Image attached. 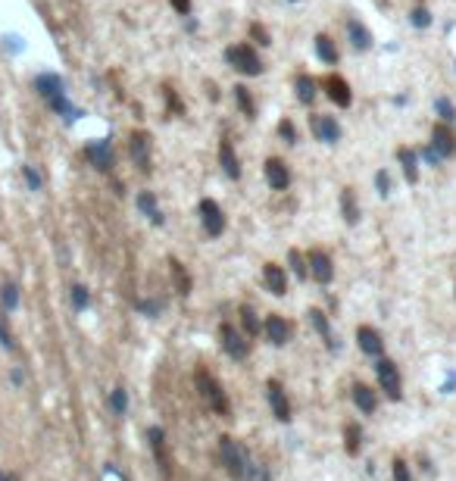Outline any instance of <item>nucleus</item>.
Segmentation results:
<instances>
[{"instance_id":"nucleus-1","label":"nucleus","mask_w":456,"mask_h":481,"mask_svg":"<svg viewBox=\"0 0 456 481\" xmlns=\"http://www.w3.org/2000/svg\"><path fill=\"white\" fill-rule=\"evenodd\" d=\"M194 382H197L200 397H204L206 403H210V410L216 412V416H222V419L231 416V403H228V394L222 391V385L216 382V375H210L206 369H197V372H194Z\"/></svg>"},{"instance_id":"nucleus-2","label":"nucleus","mask_w":456,"mask_h":481,"mask_svg":"<svg viewBox=\"0 0 456 481\" xmlns=\"http://www.w3.org/2000/svg\"><path fill=\"white\" fill-rule=\"evenodd\" d=\"M225 63L231 66L234 72H241V76H259V72L266 69L263 59H259V53L253 44L247 41H238V44H228L225 48Z\"/></svg>"},{"instance_id":"nucleus-3","label":"nucleus","mask_w":456,"mask_h":481,"mask_svg":"<svg viewBox=\"0 0 456 481\" xmlns=\"http://www.w3.org/2000/svg\"><path fill=\"white\" fill-rule=\"evenodd\" d=\"M219 453H222V463H225L228 475H231L234 481H247V472H250V463H253V459L247 457L244 447H241L234 438L222 434V438H219Z\"/></svg>"},{"instance_id":"nucleus-4","label":"nucleus","mask_w":456,"mask_h":481,"mask_svg":"<svg viewBox=\"0 0 456 481\" xmlns=\"http://www.w3.org/2000/svg\"><path fill=\"white\" fill-rule=\"evenodd\" d=\"M147 440H150V450H153V457H157V466H159V472H163V478L178 481L176 459H172L169 444H166V431L159 429V425H150V429H147Z\"/></svg>"},{"instance_id":"nucleus-5","label":"nucleus","mask_w":456,"mask_h":481,"mask_svg":"<svg viewBox=\"0 0 456 481\" xmlns=\"http://www.w3.org/2000/svg\"><path fill=\"white\" fill-rule=\"evenodd\" d=\"M219 340H222V350L231 359H247L250 357V340H247V335L238 329V325H231V322L219 325Z\"/></svg>"},{"instance_id":"nucleus-6","label":"nucleus","mask_w":456,"mask_h":481,"mask_svg":"<svg viewBox=\"0 0 456 481\" xmlns=\"http://www.w3.org/2000/svg\"><path fill=\"white\" fill-rule=\"evenodd\" d=\"M375 375H378V387L387 394V400L404 397V382H400L397 363H391V359H378V363H375Z\"/></svg>"},{"instance_id":"nucleus-7","label":"nucleus","mask_w":456,"mask_h":481,"mask_svg":"<svg viewBox=\"0 0 456 481\" xmlns=\"http://www.w3.org/2000/svg\"><path fill=\"white\" fill-rule=\"evenodd\" d=\"M200 222H204V231L210 238H222L225 235V213L213 197L200 200Z\"/></svg>"},{"instance_id":"nucleus-8","label":"nucleus","mask_w":456,"mask_h":481,"mask_svg":"<svg viewBox=\"0 0 456 481\" xmlns=\"http://www.w3.org/2000/svg\"><path fill=\"white\" fill-rule=\"evenodd\" d=\"M322 88H325V97L332 100L338 110H347V106L353 103V91H350V85H347V78H341L338 72H328L325 78H322Z\"/></svg>"},{"instance_id":"nucleus-9","label":"nucleus","mask_w":456,"mask_h":481,"mask_svg":"<svg viewBox=\"0 0 456 481\" xmlns=\"http://www.w3.org/2000/svg\"><path fill=\"white\" fill-rule=\"evenodd\" d=\"M428 147H432V150L438 153L441 159L456 157V131H453V125H447V122H434V129H432V141H428Z\"/></svg>"},{"instance_id":"nucleus-10","label":"nucleus","mask_w":456,"mask_h":481,"mask_svg":"<svg viewBox=\"0 0 456 481\" xmlns=\"http://www.w3.org/2000/svg\"><path fill=\"white\" fill-rule=\"evenodd\" d=\"M129 150H131V159H135V166L147 175V172H150V153H153V138H150V131H131Z\"/></svg>"},{"instance_id":"nucleus-11","label":"nucleus","mask_w":456,"mask_h":481,"mask_svg":"<svg viewBox=\"0 0 456 481\" xmlns=\"http://www.w3.org/2000/svg\"><path fill=\"white\" fill-rule=\"evenodd\" d=\"M306 269H310V275L316 278L319 285H332V278H334V263H332V257H328L325 250H310L306 253Z\"/></svg>"},{"instance_id":"nucleus-12","label":"nucleus","mask_w":456,"mask_h":481,"mask_svg":"<svg viewBox=\"0 0 456 481\" xmlns=\"http://www.w3.org/2000/svg\"><path fill=\"white\" fill-rule=\"evenodd\" d=\"M310 129H313V135H316L322 144H338L341 141V125H338V119H334V116L313 113V116H310Z\"/></svg>"},{"instance_id":"nucleus-13","label":"nucleus","mask_w":456,"mask_h":481,"mask_svg":"<svg viewBox=\"0 0 456 481\" xmlns=\"http://www.w3.org/2000/svg\"><path fill=\"white\" fill-rule=\"evenodd\" d=\"M263 172H266V182H269L272 191H287V185H291V169H287L285 159L269 157L263 166Z\"/></svg>"},{"instance_id":"nucleus-14","label":"nucleus","mask_w":456,"mask_h":481,"mask_svg":"<svg viewBox=\"0 0 456 481\" xmlns=\"http://www.w3.org/2000/svg\"><path fill=\"white\" fill-rule=\"evenodd\" d=\"M266 394H269V406H272L275 419H278V422H287V419H291V403H287L285 387H281L278 378H269V382H266Z\"/></svg>"},{"instance_id":"nucleus-15","label":"nucleus","mask_w":456,"mask_h":481,"mask_svg":"<svg viewBox=\"0 0 456 481\" xmlns=\"http://www.w3.org/2000/svg\"><path fill=\"white\" fill-rule=\"evenodd\" d=\"M85 157H88L91 166H94V169H100V172H110L113 169V159H116V157H113V144L106 141V138H104V141H91L88 147H85Z\"/></svg>"},{"instance_id":"nucleus-16","label":"nucleus","mask_w":456,"mask_h":481,"mask_svg":"<svg viewBox=\"0 0 456 481\" xmlns=\"http://www.w3.org/2000/svg\"><path fill=\"white\" fill-rule=\"evenodd\" d=\"M263 285H266V291H269L272 297H285V294H287V272H285V266L266 263L263 266Z\"/></svg>"},{"instance_id":"nucleus-17","label":"nucleus","mask_w":456,"mask_h":481,"mask_svg":"<svg viewBox=\"0 0 456 481\" xmlns=\"http://www.w3.org/2000/svg\"><path fill=\"white\" fill-rule=\"evenodd\" d=\"M357 344H359V350H363L366 357H381V353H385V340H381L378 329H372V325H359L357 329Z\"/></svg>"},{"instance_id":"nucleus-18","label":"nucleus","mask_w":456,"mask_h":481,"mask_svg":"<svg viewBox=\"0 0 456 481\" xmlns=\"http://www.w3.org/2000/svg\"><path fill=\"white\" fill-rule=\"evenodd\" d=\"M263 331H266V338H269V344H275V347H285L287 340H291V325H287L285 319L278 316V313H272V316H266Z\"/></svg>"},{"instance_id":"nucleus-19","label":"nucleus","mask_w":456,"mask_h":481,"mask_svg":"<svg viewBox=\"0 0 456 481\" xmlns=\"http://www.w3.org/2000/svg\"><path fill=\"white\" fill-rule=\"evenodd\" d=\"M219 166H222V172H225L228 178H234V182L241 178V159H238V153H234V144L228 141V138H222V141H219Z\"/></svg>"},{"instance_id":"nucleus-20","label":"nucleus","mask_w":456,"mask_h":481,"mask_svg":"<svg viewBox=\"0 0 456 481\" xmlns=\"http://www.w3.org/2000/svg\"><path fill=\"white\" fill-rule=\"evenodd\" d=\"M294 94H297V100L304 106H310L319 94V82L310 76V72H297V76H294Z\"/></svg>"},{"instance_id":"nucleus-21","label":"nucleus","mask_w":456,"mask_h":481,"mask_svg":"<svg viewBox=\"0 0 456 481\" xmlns=\"http://www.w3.org/2000/svg\"><path fill=\"white\" fill-rule=\"evenodd\" d=\"M35 88H38V94H41L47 103H50V100L63 97V78L53 76V72H44V76L35 78Z\"/></svg>"},{"instance_id":"nucleus-22","label":"nucleus","mask_w":456,"mask_h":481,"mask_svg":"<svg viewBox=\"0 0 456 481\" xmlns=\"http://www.w3.org/2000/svg\"><path fill=\"white\" fill-rule=\"evenodd\" d=\"M306 319H310V325L319 331V338L325 340V347H328V350H338V340H334V335H332V325H328V316H325V313L313 306V310L306 313Z\"/></svg>"},{"instance_id":"nucleus-23","label":"nucleus","mask_w":456,"mask_h":481,"mask_svg":"<svg viewBox=\"0 0 456 481\" xmlns=\"http://www.w3.org/2000/svg\"><path fill=\"white\" fill-rule=\"evenodd\" d=\"M231 97H234V106L241 110V116H244V119H257V100H253V91L247 88V85H234Z\"/></svg>"},{"instance_id":"nucleus-24","label":"nucleus","mask_w":456,"mask_h":481,"mask_svg":"<svg viewBox=\"0 0 456 481\" xmlns=\"http://www.w3.org/2000/svg\"><path fill=\"white\" fill-rule=\"evenodd\" d=\"M397 163H400V169H404L406 182L410 185L419 182V153H415L413 147H397Z\"/></svg>"},{"instance_id":"nucleus-25","label":"nucleus","mask_w":456,"mask_h":481,"mask_svg":"<svg viewBox=\"0 0 456 481\" xmlns=\"http://www.w3.org/2000/svg\"><path fill=\"white\" fill-rule=\"evenodd\" d=\"M169 272H172V285H176V291L182 294V297H187V294H191V288H194V278H191V272L185 269L182 259L169 257Z\"/></svg>"},{"instance_id":"nucleus-26","label":"nucleus","mask_w":456,"mask_h":481,"mask_svg":"<svg viewBox=\"0 0 456 481\" xmlns=\"http://www.w3.org/2000/svg\"><path fill=\"white\" fill-rule=\"evenodd\" d=\"M347 38H350L353 50H369L372 48V31H369L359 19H347Z\"/></svg>"},{"instance_id":"nucleus-27","label":"nucleus","mask_w":456,"mask_h":481,"mask_svg":"<svg viewBox=\"0 0 456 481\" xmlns=\"http://www.w3.org/2000/svg\"><path fill=\"white\" fill-rule=\"evenodd\" d=\"M353 403H357L359 412H375L378 410V394L369 385H353Z\"/></svg>"},{"instance_id":"nucleus-28","label":"nucleus","mask_w":456,"mask_h":481,"mask_svg":"<svg viewBox=\"0 0 456 481\" xmlns=\"http://www.w3.org/2000/svg\"><path fill=\"white\" fill-rule=\"evenodd\" d=\"M135 203H138V210L144 213V216L150 219L153 225H163V213H159V206H157V197H153V191H141Z\"/></svg>"},{"instance_id":"nucleus-29","label":"nucleus","mask_w":456,"mask_h":481,"mask_svg":"<svg viewBox=\"0 0 456 481\" xmlns=\"http://www.w3.org/2000/svg\"><path fill=\"white\" fill-rule=\"evenodd\" d=\"M159 94H163V100H166V116H185V100L178 97V91L172 88L169 82L159 85Z\"/></svg>"},{"instance_id":"nucleus-30","label":"nucleus","mask_w":456,"mask_h":481,"mask_svg":"<svg viewBox=\"0 0 456 481\" xmlns=\"http://www.w3.org/2000/svg\"><path fill=\"white\" fill-rule=\"evenodd\" d=\"M341 216H344L347 225H357L359 222V206H357V194H353V188L341 191Z\"/></svg>"},{"instance_id":"nucleus-31","label":"nucleus","mask_w":456,"mask_h":481,"mask_svg":"<svg viewBox=\"0 0 456 481\" xmlns=\"http://www.w3.org/2000/svg\"><path fill=\"white\" fill-rule=\"evenodd\" d=\"M238 316H241V325H244V335L247 338H257L259 335V316H257V310H253L250 303H241V310H238Z\"/></svg>"},{"instance_id":"nucleus-32","label":"nucleus","mask_w":456,"mask_h":481,"mask_svg":"<svg viewBox=\"0 0 456 481\" xmlns=\"http://www.w3.org/2000/svg\"><path fill=\"white\" fill-rule=\"evenodd\" d=\"M316 57L325 66H334L341 59V53H338V48H334V41L328 35H316Z\"/></svg>"},{"instance_id":"nucleus-33","label":"nucleus","mask_w":456,"mask_h":481,"mask_svg":"<svg viewBox=\"0 0 456 481\" xmlns=\"http://www.w3.org/2000/svg\"><path fill=\"white\" fill-rule=\"evenodd\" d=\"M287 263H291L294 275H297L300 282H306V278H310V269H306V257L297 250V247H291V250H287Z\"/></svg>"},{"instance_id":"nucleus-34","label":"nucleus","mask_w":456,"mask_h":481,"mask_svg":"<svg viewBox=\"0 0 456 481\" xmlns=\"http://www.w3.org/2000/svg\"><path fill=\"white\" fill-rule=\"evenodd\" d=\"M344 440H347V453H350V457H357L359 453V444H363V431H359V425H344Z\"/></svg>"},{"instance_id":"nucleus-35","label":"nucleus","mask_w":456,"mask_h":481,"mask_svg":"<svg viewBox=\"0 0 456 481\" xmlns=\"http://www.w3.org/2000/svg\"><path fill=\"white\" fill-rule=\"evenodd\" d=\"M247 35H250V41H257L259 48H269L272 44V35H269V29H266L263 22H250L247 25Z\"/></svg>"},{"instance_id":"nucleus-36","label":"nucleus","mask_w":456,"mask_h":481,"mask_svg":"<svg viewBox=\"0 0 456 481\" xmlns=\"http://www.w3.org/2000/svg\"><path fill=\"white\" fill-rule=\"evenodd\" d=\"M434 113L441 116V122H447V125L456 122V106H453L447 97H438V100H434Z\"/></svg>"},{"instance_id":"nucleus-37","label":"nucleus","mask_w":456,"mask_h":481,"mask_svg":"<svg viewBox=\"0 0 456 481\" xmlns=\"http://www.w3.org/2000/svg\"><path fill=\"white\" fill-rule=\"evenodd\" d=\"M110 406L116 416H125V410H129V394L122 391V387H113L110 391Z\"/></svg>"},{"instance_id":"nucleus-38","label":"nucleus","mask_w":456,"mask_h":481,"mask_svg":"<svg viewBox=\"0 0 456 481\" xmlns=\"http://www.w3.org/2000/svg\"><path fill=\"white\" fill-rule=\"evenodd\" d=\"M0 300H3V310H16V306H19V288H16V285H13V282H6L3 285V291H0Z\"/></svg>"},{"instance_id":"nucleus-39","label":"nucleus","mask_w":456,"mask_h":481,"mask_svg":"<svg viewBox=\"0 0 456 481\" xmlns=\"http://www.w3.org/2000/svg\"><path fill=\"white\" fill-rule=\"evenodd\" d=\"M410 22L415 25V29H428L432 25V13H428V6H415V10H410Z\"/></svg>"},{"instance_id":"nucleus-40","label":"nucleus","mask_w":456,"mask_h":481,"mask_svg":"<svg viewBox=\"0 0 456 481\" xmlns=\"http://www.w3.org/2000/svg\"><path fill=\"white\" fill-rule=\"evenodd\" d=\"M88 303H91L88 288H85V285H76V288H72V306H76V310H88Z\"/></svg>"},{"instance_id":"nucleus-41","label":"nucleus","mask_w":456,"mask_h":481,"mask_svg":"<svg viewBox=\"0 0 456 481\" xmlns=\"http://www.w3.org/2000/svg\"><path fill=\"white\" fill-rule=\"evenodd\" d=\"M391 475H394V481H413V475H410V463H406V459H394Z\"/></svg>"},{"instance_id":"nucleus-42","label":"nucleus","mask_w":456,"mask_h":481,"mask_svg":"<svg viewBox=\"0 0 456 481\" xmlns=\"http://www.w3.org/2000/svg\"><path fill=\"white\" fill-rule=\"evenodd\" d=\"M278 135L285 138L287 144H297V125H294L291 119H281V122H278Z\"/></svg>"},{"instance_id":"nucleus-43","label":"nucleus","mask_w":456,"mask_h":481,"mask_svg":"<svg viewBox=\"0 0 456 481\" xmlns=\"http://www.w3.org/2000/svg\"><path fill=\"white\" fill-rule=\"evenodd\" d=\"M375 188H378L381 197H387V194H391V175H387L385 169L375 172Z\"/></svg>"},{"instance_id":"nucleus-44","label":"nucleus","mask_w":456,"mask_h":481,"mask_svg":"<svg viewBox=\"0 0 456 481\" xmlns=\"http://www.w3.org/2000/svg\"><path fill=\"white\" fill-rule=\"evenodd\" d=\"M22 175H25V182H29L31 191H41V175H38L31 166H22Z\"/></svg>"},{"instance_id":"nucleus-45","label":"nucleus","mask_w":456,"mask_h":481,"mask_svg":"<svg viewBox=\"0 0 456 481\" xmlns=\"http://www.w3.org/2000/svg\"><path fill=\"white\" fill-rule=\"evenodd\" d=\"M138 310H141V313H147V316H157V313L163 310V300H141Z\"/></svg>"},{"instance_id":"nucleus-46","label":"nucleus","mask_w":456,"mask_h":481,"mask_svg":"<svg viewBox=\"0 0 456 481\" xmlns=\"http://www.w3.org/2000/svg\"><path fill=\"white\" fill-rule=\"evenodd\" d=\"M169 3L178 16H191V0H169Z\"/></svg>"},{"instance_id":"nucleus-47","label":"nucleus","mask_w":456,"mask_h":481,"mask_svg":"<svg viewBox=\"0 0 456 481\" xmlns=\"http://www.w3.org/2000/svg\"><path fill=\"white\" fill-rule=\"evenodd\" d=\"M0 344H3L6 350H13V338H10V331H6L3 322H0Z\"/></svg>"},{"instance_id":"nucleus-48","label":"nucleus","mask_w":456,"mask_h":481,"mask_svg":"<svg viewBox=\"0 0 456 481\" xmlns=\"http://www.w3.org/2000/svg\"><path fill=\"white\" fill-rule=\"evenodd\" d=\"M422 157H425V159H428V163H432V166H438V163H441V157H438V153L432 150V147H425V150H422Z\"/></svg>"},{"instance_id":"nucleus-49","label":"nucleus","mask_w":456,"mask_h":481,"mask_svg":"<svg viewBox=\"0 0 456 481\" xmlns=\"http://www.w3.org/2000/svg\"><path fill=\"white\" fill-rule=\"evenodd\" d=\"M206 94H210V100H219V91H216V82H206Z\"/></svg>"},{"instance_id":"nucleus-50","label":"nucleus","mask_w":456,"mask_h":481,"mask_svg":"<svg viewBox=\"0 0 456 481\" xmlns=\"http://www.w3.org/2000/svg\"><path fill=\"white\" fill-rule=\"evenodd\" d=\"M22 382H25L22 369H13V385H16V387H19V385H22Z\"/></svg>"},{"instance_id":"nucleus-51","label":"nucleus","mask_w":456,"mask_h":481,"mask_svg":"<svg viewBox=\"0 0 456 481\" xmlns=\"http://www.w3.org/2000/svg\"><path fill=\"white\" fill-rule=\"evenodd\" d=\"M294 3H297V0H294Z\"/></svg>"},{"instance_id":"nucleus-52","label":"nucleus","mask_w":456,"mask_h":481,"mask_svg":"<svg viewBox=\"0 0 456 481\" xmlns=\"http://www.w3.org/2000/svg\"><path fill=\"white\" fill-rule=\"evenodd\" d=\"M419 3H422V0H419Z\"/></svg>"}]
</instances>
